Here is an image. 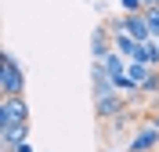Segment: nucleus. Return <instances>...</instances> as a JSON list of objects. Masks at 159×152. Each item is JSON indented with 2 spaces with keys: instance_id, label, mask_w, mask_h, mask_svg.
<instances>
[{
  "instance_id": "obj_5",
  "label": "nucleus",
  "mask_w": 159,
  "mask_h": 152,
  "mask_svg": "<svg viewBox=\"0 0 159 152\" xmlns=\"http://www.w3.org/2000/svg\"><path fill=\"white\" fill-rule=\"evenodd\" d=\"M22 141H29V123H15V127H0V152H15Z\"/></svg>"
},
{
  "instance_id": "obj_6",
  "label": "nucleus",
  "mask_w": 159,
  "mask_h": 152,
  "mask_svg": "<svg viewBox=\"0 0 159 152\" xmlns=\"http://www.w3.org/2000/svg\"><path fill=\"white\" fill-rule=\"evenodd\" d=\"M123 29H127L130 40H138V44L152 40V29H148V22H145V11H141V15H123Z\"/></svg>"
},
{
  "instance_id": "obj_3",
  "label": "nucleus",
  "mask_w": 159,
  "mask_h": 152,
  "mask_svg": "<svg viewBox=\"0 0 159 152\" xmlns=\"http://www.w3.org/2000/svg\"><path fill=\"white\" fill-rule=\"evenodd\" d=\"M123 149H127V152H156L159 149V131L152 127V123H148V127H138Z\"/></svg>"
},
{
  "instance_id": "obj_2",
  "label": "nucleus",
  "mask_w": 159,
  "mask_h": 152,
  "mask_svg": "<svg viewBox=\"0 0 159 152\" xmlns=\"http://www.w3.org/2000/svg\"><path fill=\"white\" fill-rule=\"evenodd\" d=\"M29 123V101L25 98H0V127Z\"/></svg>"
},
{
  "instance_id": "obj_4",
  "label": "nucleus",
  "mask_w": 159,
  "mask_h": 152,
  "mask_svg": "<svg viewBox=\"0 0 159 152\" xmlns=\"http://www.w3.org/2000/svg\"><path fill=\"white\" fill-rule=\"evenodd\" d=\"M94 112H98L101 123L116 120V116H123L127 112V98L123 94H109V98H94Z\"/></svg>"
},
{
  "instance_id": "obj_12",
  "label": "nucleus",
  "mask_w": 159,
  "mask_h": 152,
  "mask_svg": "<svg viewBox=\"0 0 159 152\" xmlns=\"http://www.w3.org/2000/svg\"><path fill=\"white\" fill-rule=\"evenodd\" d=\"M156 44H159V40H156Z\"/></svg>"
},
{
  "instance_id": "obj_9",
  "label": "nucleus",
  "mask_w": 159,
  "mask_h": 152,
  "mask_svg": "<svg viewBox=\"0 0 159 152\" xmlns=\"http://www.w3.org/2000/svg\"><path fill=\"white\" fill-rule=\"evenodd\" d=\"M15 152H33V145H29V141H22V145H18Z\"/></svg>"
},
{
  "instance_id": "obj_11",
  "label": "nucleus",
  "mask_w": 159,
  "mask_h": 152,
  "mask_svg": "<svg viewBox=\"0 0 159 152\" xmlns=\"http://www.w3.org/2000/svg\"><path fill=\"white\" fill-rule=\"evenodd\" d=\"M101 152H127V149H101Z\"/></svg>"
},
{
  "instance_id": "obj_10",
  "label": "nucleus",
  "mask_w": 159,
  "mask_h": 152,
  "mask_svg": "<svg viewBox=\"0 0 159 152\" xmlns=\"http://www.w3.org/2000/svg\"><path fill=\"white\" fill-rule=\"evenodd\" d=\"M152 127H156V131H159V109H156V116H152Z\"/></svg>"
},
{
  "instance_id": "obj_7",
  "label": "nucleus",
  "mask_w": 159,
  "mask_h": 152,
  "mask_svg": "<svg viewBox=\"0 0 159 152\" xmlns=\"http://www.w3.org/2000/svg\"><path fill=\"white\" fill-rule=\"evenodd\" d=\"M109 36H112L109 25H98V29L90 33V54H94V62H101V58L112 51V40H109Z\"/></svg>"
},
{
  "instance_id": "obj_8",
  "label": "nucleus",
  "mask_w": 159,
  "mask_h": 152,
  "mask_svg": "<svg viewBox=\"0 0 159 152\" xmlns=\"http://www.w3.org/2000/svg\"><path fill=\"white\" fill-rule=\"evenodd\" d=\"M119 4H123V11H127V15H141L152 0H119Z\"/></svg>"
},
{
  "instance_id": "obj_1",
  "label": "nucleus",
  "mask_w": 159,
  "mask_h": 152,
  "mask_svg": "<svg viewBox=\"0 0 159 152\" xmlns=\"http://www.w3.org/2000/svg\"><path fill=\"white\" fill-rule=\"evenodd\" d=\"M0 98H25V72L18 58L4 51V69H0Z\"/></svg>"
}]
</instances>
